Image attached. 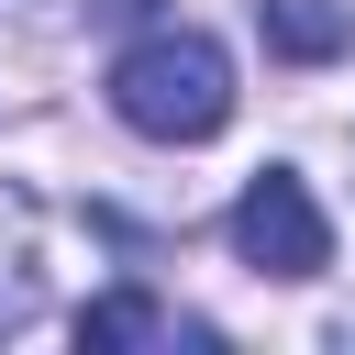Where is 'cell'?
<instances>
[{
    "label": "cell",
    "mask_w": 355,
    "mask_h": 355,
    "mask_svg": "<svg viewBox=\"0 0 355 355\" xmlns=\"http://www.w3.org/2000/svg\"><path fill=\"white\" fill-rule=\"evenodd\" d=\"M111 111L144 133V144H211L233 122V55L211 33H144L122 67H111Z\"/></svg>",
    "instance_id": "1"
},
{
    "label": "cell",
    "mask_w": 355,
    "mask_h": 355,
    "mask_svg": "<svg viewBox=\"0 0 355 355\" xmlns=\"http://www.w3.org/2000/svg\"><path fill=\"white\" fill-rule=\"evenodd\" d=\"M233 255H244L255 277H322V266H333V222H322V200H311L288 166H266V178H244V200H233Z\"/></svg>",
    "instance_id": "2"
},
{
    "label": "cell",
    "mask_w": 355,
    "mask_h": 355,
    "mask_svg": "<svg viewBox=\"0 0 355 355\" xmlns=\"http://www.w3.org/2000/svg\"><path fill=\"white\" fill-rule=\"evenodd\" d=\"M255 33L277 67H333L355 55V0H255Z\"/></svg>",
    "instance_id": "3"
},
{
    "label": "cell",
    "mask_w": 355,
    "mask_h": 355,
    "mask_svg": "<svg viewBox=\"0 0 355 355\" xmlns=\"http://www.w3.org/2000/svg\"><path fill=\"white\" fill-rule=\"evenodd\" d=\"M155 333H166V311H155L144 288H111V300L78 311V344H89V355H111V344H155Z\"/></svg>",
    "instance_id": "4"
},
{
    "label": "cell",
    "mask_w": 355,
    "mask_h": 355,
    "mask_svg": "<svg viewBox=\"0 0 355 355\" xmlns=\"http://www.w3.org/2000/svg\"><path fill=\"white\" fill-rule=\"evenodd\" d=\"M100 11H111V22H144V11H155V0H100Z\"/></svg>",
    "instance_id": "5"
},
{
    "label": "cell",
    "mask_w": 355,
    "mask_h": 355,
    "mask_svg": "<svg viewBox=\"0 0 355 355\" xmlns=\"http://www.w3.org/2000/svg\"><path fill=\"white\" fill-rule=\"evenodd\" d=\"M11 11H33V0H11Z\"/></svg>",
    "instance_id": "6"
}]
</instances>
